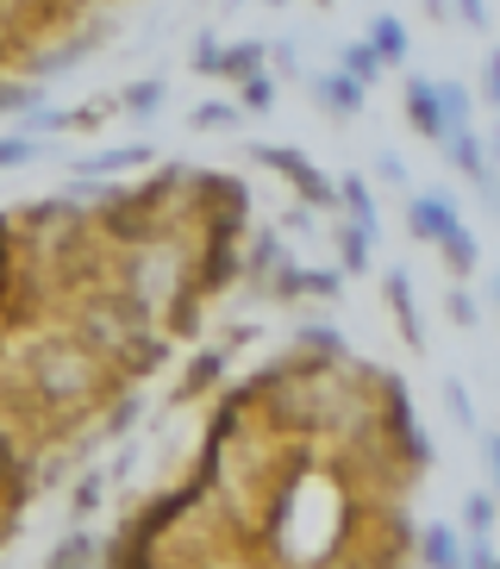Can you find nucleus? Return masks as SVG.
I'll return each mask as SVG.
<instances>
[{
    "label": "nucleus",
    "instance_id": "obj_2",
    "mask_svg": "<svg viewBox=\"0 0 500 569\" xmlns=\"http://www.w3.org/2000/svg\"><path fill=\"white\" fill-rule=\"evenodd\" d=\"M444 144H450V163L463 169L469 182H476V188H482V194H488V201L500 207V188H494V163H488V144H482V138H476V126H469V132H450Z\"/></svg>",
    "mask_w": 500,
    "mask_h": 569
},
{
    "label": "nucleus",
    "instance_id": "obj_18",
    "mask_svg": "<svg viewBox=\"0 0 500 569\" xmlns=\"http://www.w3.org/2000/svg\"><path fill=\"white\" fill-rule=\"evenodd\" d=\"M463 519H469V532L482 538V532H488V519H494V501H488V495H469V507H463Z\"/></svg>",
    "mask_w": 500,
    "mask_h": 569
},
{
    "label": "nucleus",
    "instance_id": "obj_6",
    "mask_svg": "<svg viewBox=\"0 0 500 569\" xmlns=\"http://www.w3.org/2000/svg\"><path fill=\"white\" fill-rule=\"evenodd\" d=\"M438 113H444V138L450 132H469V119H476V94L457 82H438Z\"/></svg>",
    "mask_w": 500,
    "mask_h": 569
},
{
    "label": "nucleus",
    "instance_id": "obj_22",
    "mask_svg": "<svg viewBox=\"0 0 500 569\" xmlns=\"http://www.w3.org/2000/svg\"><path fill=\"white\" fill-rule=\"evenodd\" d=\"M450 319H457V326H476V301H469L463 288H457V295H450Z\"/></svg>",
    "mask_w": 500,
    "mask_h": 569
},
{
    "label": "nucleus",
    "instance_id": "obj_16",
    "mask_svg": "<svg viewBox=\"0 0 500 569\" xmlns=\"http://www.w3.org/2000/svg\"><path fill=\"white\" fill-rule=\"evenodd\" d=\"M244 107H250V113H269V107H276V82H269L263 69L244 76Z\"/></svg>",
    "mask_w": 500,
    "mask_h": 569
},
{
    "label": "nucleus",
    "instance_id": "obj_28",
    "mask_svg": "<svg viewBox=\"0 0 500 569\" xmlns=\"http://www.w3.org/2000/svg\"><path fill=\"white\" fill-rule=\"evenodd\" d=\"M26 101H32L26 88H0V113H7V107H26Z\"/></svg>",
    "mask_w": 500,
    "mask_h": 569
},
{
    "label": "nucleus",
    "instance_id": "obj_27",
    "mask_svg": "<svg viewBox=\"0 0 500 569\" xmlns=\"http://www.w3.org/2000/svg\"><path fill=\"white\" fill-rule=\"evenodd\" d=\"M388 176V182H407V163H400V157H382V163H376Z\"/></svg>",
    "mask_w": 500,
    "mask_h": 569
},
{
    "label": "nucleus",
    "instance_id": "obj_3",
    "mask_svg": "<svg viewBox=\"0 0 500 569\" xmlns=\"http://www.w3.org/2000/svg\"><path fill=\"white\" fill-rule=\"evenodd\" d=\"M450 226H457V201H450V194H413V207H407V232L438 244Z\"/></svg>",
    "mask_w": 500,
    "mask_h": 569
},
{
    "label": "nucleus",
    "instance_id": "obj_17",
    "mask_svg": "<svg viewBox=\"0 0 500 569\" xmlns=\"http://www.w3.org/2000/svg\"><path fill=\"white\" fill-rule=\"evenodd\" d=\"M157 101H163V82H138L132 94H126V107H132V113H157Z\"/></svg>",
    "mask_w": 500,
    "mask_h": 569
},
{
    "label": "nucleus",
    "instance_id": "obj_8",
    "mask_svg": "<svg viewBox=\"0 0 500 569\" xmlns=\"http://www.w3.org/2000/svg\"><path fill=\"white\" fill-rule=\"evenodd\" d=\"M276 288L282 295H338V269H282Z\"/></svg>",
    "mask_w": 500,
    "mask_h": 569
},
{
    "label": "nucleus",
    "instance_id": "obj_7",
    "mask_svg": "<svg viewBox=\"0 0 500 569\" xmlns=\"http://www.w3.org/2000/svg\"><path fill=\"white\" fill-rule=\"evenodd\" d=\"M382 288H388V307H394V313H400V326H407V338L419 345L426 332H419V313H413V282H407V269H388V276H382Z\"/></svg>",
    "mask_w": 500,
    "mask_h": 569
},
{
    "label": "nucleus",
    "instance_id": "obj_9",
    "mask_svg": "<svg viewBox=\"0 0 500 569\" xmlns=\"http://www.w3.org/2000/svg\"><path fill=\"white\" fill-rule=\"evenodd\" d=\"M369 51L382 57V63H400V57H407V26H400L394 13H382L369 26Z\"/></svg>",
    "mask_w": 500,
    "mask_h": 569
},
{
    "label": "nucleus",
    "instance_id": "obj_14",
    "mask_svg": "<svg viewBox=\"0 0 500 569\" xmlns=\"http://www.w3.org/2000/svg\"><path fill=\"white\" fill-rule=\"evenodd\" d=\"M338 69H344V76H350V82H376V76H382V57H376V51H369V38H363V44H344V63H338Z\"/></svg>",
    "mask_w": 500,
    "mask_h": 569
},
{
    "label": "nucleus",
    "instance_id": "obj_12",
    "mask_svg": "<svg viewBox=\"0 0 500 569\" xmlns=\"http://www.w3.org/2000/svg\"><path fill=\"white\" fill-rule=\"evenodd\" d=\"M438 244H444V263L457 269V276H469V269H476V257H482V251H476V238H469L463 219H457V226H450V232L438 238Z\"/></svg>",
    "mask_w": 500,
    "mask_h": 569
},
{
    "label": "nucleus",
    "instance_id": "obj_4",
    "mask_svg": "<svg viewBox=\"0 0 500 569\" xmlns=\"http://www.w3.org/2000/svg\"><path fill=\"white\" fill-rule=\"evenodd\" d=\"M407 119H413L426 138H438L444 144V113H438V82H426V76H413L407 82Z\"/></svg>",
    "mask_w": 500,
    "mask_h": 569
},
{
    "label": "nucleus",
    "instance_id": "obj_30",
    "mask_svg": "<svg viewBox=\"0 0 500 569\" xmlns=\"http://www.w3.org/2000/svg\"><path fill=\"white\" fill-rule=\"evenodd\" d=\"M488 157H494V163H500V132H494V144H488Z\"/></svg>",
    "mask_w": 500,
    "mask_h": 569
},
{
    "label": "nucleus",
    "instance_id": "obj_23",
    "mask_svg": "<svg viewBox=\"0 0 500 569\" xmlns=\"http://www.w3.org/2000/svg\"><path fill=\"white\" fill-rule=\"evenodd\" d=\"M194 126H232V107H194Z\"/></svg>",
    "mask_w": 500,
    "mask_h": 569
},
{
    "label": "nucleus",
    "instance_id": "obj_1",
    "mask_svg": "<svg viewBox=\"0 0 500 569\" xmlns=\"http://www.w3.org/2000/svg\"><path fill=\"white\" fill-rule=\"evenodd\" d=\"M250 151L263 157V163L276 169V176H288V182L300 188V201H313V207H332V201H338V188L326 182V176H319V169L307 163L300 151H288V144H250Z\"/></svg>",
    "mask_w": 500,
    "mask_h": 569
},
{
    "label": "nucleus",
    "instance_id": "obj_21",
    "mask_svg": "<svg viewBox=\"0 0 500 569\" xmlns=\"http://www.w3.org/2000/svg\"><path fill=\"white\" fill-rule=\"evenodd\" d=\"M219 369H226V357H219V351H213V357H200V363L188 369V388H200V382H213Z\"/></svg>",
    "mask_w": 500,
    "mask_h": 569
},
{
    "label": "nucleus",
    "instance_id": "obj_13",
    "mask_svg": "<svg viewBox=\"0 0 500 569\" xmlns=\"http://www.w3.org/2000/svg\"><path fill=\"white\" fill-rule=\"evenodd\" d=\"M263 69V44H219V76H257Z\"/></svg>",
    "mask_w": 500,
    "mask_h": 569
},
{
    "label": "nucleus",
    "instance_id": "obj_20",
    "mask_svg": "<svg viewBox=\"0 0 500 569\" xmlns=\"http://www.w3.org/2000/svg\"><path fill=\"white\" fill-rule=\"evenodd\" d=\"M32 144H26V138H0V169H13V163H32Z\"/></svg>",
    "mask_w": 500,
    "mask_h": 569
},
{
    "label": "nucleus",
    "instance_id": "obj_32",
    "mask_svg": "<svg viewBox=\"0 0 500 569\" xmlns=\"http://www.w3.org/2000/svg\"><path fill=\"white\" fill-rule=\"evenodd\" d=\"M494 569H500V563H494Z\"/></svg>",
    "mask_w": 500,
    "mask_h": 569
},
{
    "label": "nucleus",
    "instance_id": "obj_25",
    "mask_svg": "<svg viewBox=\"0 0 500 569\" xmlns=\"http://www.w3.org/2000/svg\"><path fill=\"white\" fill-rule=\"evenodd\" d=\"M194 69H207V76H219V44H200V51H194Z\"/></svg>",
    "mask_w": 500,
    "mask_h": 569
},
{
    "label": "nucleus",
    "instance_id": "obj_10",
    "mask_svg": "<svg viewBox=\"0 0 500 569\" xmlns=\"http://www.w3.org/2000/svg\"><path fill=\"white\" fill-rule=\"evenodd\" d=\"M338 201L350 207V226H363V232L376 238V201H369V182H363V176H344V182H338Z\"/></svg>",
    "mask_w": 500,
    "mask_h": 569
},
{
    "label": "nucleus",
    "instance_id": "obj_5",
    "mask_svg": "<svg viewBox=\"0 0 500 569\" xmlns=\"http://www.w3.org/2000/svg\"><path fill=\"white\" fill-rule=\"evenodd\" d=\"M313 94L326 107H332V113H357V107H363V82H350L344 69H332V76H319L313 82Z\"/></svg>",
    "mask_w": 500,
    "mask_h": 569
},
{
    "label": "nucleus",
    "instance_id": "obj_24",
    "mask_svg": "<svg viewBox=\"0 0 500 569\" xmlns=\"http://www.w3.org/2000/svg\"><path fill=\"white\" fill-rule=\"evenodd\" d=\"M457 13H463V26H488V7H482V0H457Z\"/></svg>",
    "mask_w": 500,
    "mask_h": 569
},
{
    "label": "nucleus",
    "instance_id": "obj_15",
    "mask_svg": "<svg viewBox=\"0 0 500 569\" xmlns=\"http://www.w3.org/2000/svg\"><path fill=\"white\" fill-rule=\"evenodd\" d=\"M338 251H344V269H369V232L363 226H344L338 232Z\"/></svg>",
    "mask_w": 500,
    "mask_h": 569
},
{
    "label": "nucleus",
    "instance_id": "obj_31",
    "mask_svg": "<svg viewBox=\"0 0 500 569\" xmlns=\"http://www.w3.org/2000/svg\"><path fill=\"white\" fill-rule=\"evenodd\" d=\"M494 301H500V276H494Z\"/></svg>",
    "mask_w": 500,
    "mask_h": 569
},
{
    "label": "nucleus",
    "instance_id": "obj_26",
    "mask_svg": "<svg viewBox=\"0 0 500 569\" xmlns=\"http://www.w3.org/2000/svg\"><path fill=\"white\" fill-rule=\"evenodd\" d=\"M450 413L463 419V426H476V413H469V401H463V388H457V382H450Z\"/></svg>",
    "mask_w": 500,
    "mask_h": 569
},
{
    "label": "nucleus",
    "instance_id": "obj_19",
    "mask_svg": "<svg viewBox=\"0 0 500 569\" xmlns=\"http://www.w3.org/2000/svg\"><path fill=\"white\" fill-rule=\"evenodd\" d=\"M482 101L500 107V51H488V63H482Z\"/></svg>",
    "mask_w": 500,
    "mask_h": 569
},
{
    "label": "nucleus",
    "instance_id": "obj_29",
    "mask_svg": "<svg viewBox=\"0 0 500 569\" xmlns=\"http://www.w3.org/2000/svg\"><path fill=\"white\" fill-rule=\"evenodd\" d=\"M482 457H488V476L500 482V438H488V445H482Z\"/></svg>",
    "mask_w": 500,
    "mask_h": 569
},
{
    "label": "nucleus",
    "instance_id": "obj_11",
    "mask_svg": "<svg viewBox=\"0 0 500 569\" xmlns=\"http://www.w3.org/2000/svg\"><path fill=\"white\" fill-rule=\"evenodd\" d=\"M426 563L432 569H463V538L450 526H426Z\"/></svg>",
    "mask_w": 500,
    "mask_h": 569
}]
</instances>
